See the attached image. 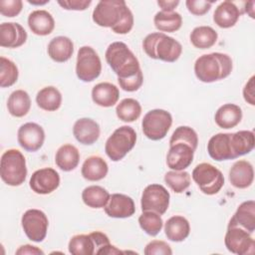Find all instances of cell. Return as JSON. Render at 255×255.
Instances as JSON below:
<instances>
[{
  "mask_svg": "<svg viewBox=\"0 0 255 255\" xmlns=\"http://www.w3.org/2000/svg\"><path fill=\"white\" fill-rule=\"evenodd\" d=\"M93 21L111 28L116 34H128L133 26V16L124 0H102L93 11Z\"/></svg>",
  "mask_w": 255,
  "mask_h": 255,
  "instance_id": "1",
  "label": "cell"
},
{
  "mask_svg": "<svg viewBox=\"0 0 255 255\" xmlns=\"http://www.w3.org/2000/svg\"><path fill=\"white\" fill-rule=\"evenodd\" d=\"M232 71V60L227 54L210 53L196 59L194 73L196 78L203 83H212L225 79Z\"/></svg>",
  "mask_w": 255,
  "mask_h": 255,
  "instance_id": "2",
  "label": "cell"
},
{
  "mask_svg": "<svg viewBox=\"0 0 255 255\" xmlns=\"http://www.w3.org/2000/svg\"><path fill=\"white\" fill-rule=\"evenodd\" d=\"M105 57L109 66L118 76V80L131 78L141 71L137 58L124 42L110 44Z\"/></svg>",
  "mask_w": 255,
  "mask_h": 255,
  "instance_id": "3",
  "label": "cell"
},
{
  "mask_svg": "<svg viewBox=\"0 0 255 255\" xmlns=\"http://www.w3.org/2000/svg\"><path fill=\"white\" fill-rule=\"evenodd\" d=\"M142 49L149 58L168 63L178 60L182 52L178 41L161 32L148 34L142 41Z\"/></svg>",
  "mask_w": 255,
  "mask_h": 255,
  "instance_id": "4",
  "label": "cell"
},
{
  "mask_svg": "<svg viewBox=\"0 0 255 255\" xmlns=\"http://www.w3.org/2000/svg\"><path fill=\"white\" fill-rule=\"evenodd\" d=\"M0 175L10 186L21 185L27 176L26 159L23 153L15 148L7 149L1 156Z\"/></svg>",
  "mask_w": 255,
  "mask_h": 255,
  "instance_id": "5",
  "label": "cell"
},
{
  "mask_svg": "<svg viewBox=\"0 0 255 255\" xmlns=\"http://www.w3.org/2000/svg\"><path fill=\"white\" fill-rule=\"evenodd\" d=\"M135 142V130L129 126H123L109 136L105 144V151L113 161H119L133 148Z\"/></svg>",
  "mask_w": 255,
  "mask_h": 255,
  "instance_id": "6",
  "label": "cell"
},
{
  "mask_svg": "<svg viewBox=\"0 0 255 255\" xmlns=\"http://www.w3.org/2000/svg\"><path fill=\"white\" fill-rule=\"evenodd\" d=\"M191 177L199 189L207 195L218 193L224 185V176L222 172L208 162L197 164L192 170Z\"/></svg>",
  "mask_w": 255,
  "mask_h": 255,
  "instance_id": "7",
  "label": "cell"
},
{
  "mask_svg": "<svg viewBox=\"0 0 255 255\" xmlns=\"http://www.w3.org/2000/svg\"><path fill=\"white\" fill-rule=\"evenodd\" d=\"M172 125V117L165 110L155 109L147 112L141 122L143 134L151 140L162 139Z\"/></svg>",
  "mask_w": 255,
  "mask_h": 255,
  "instance_id": "8",
  "label": "cell"
},
{
  "mask_svg": "<svg viewBox=\"0 0 255 255\" xmlns=\"http://www.w3.org/2000/svg\"><path fill=\"white\" fill-rule=\"evenodd\" d=\"M102 72V63L98 53L90 46L79 49L76 63L77 77L83 82L96 80Z\"/></svg>",
  "mask_w": 255,
  "mask_h": 255,
  "instance_id": "9",
  "label": "cell"
},
{
  "mask_svg": "<svg viewBox=\"0 0 255 255\" xmlns=\"http://www.w3.org/2000/svg\"><path fill=\"white\" fill-rule=\"evenodd\" d=\"M170 194L167 189L157 183L147 185L141 194L140 206L142 211H153L164 214L169 206Z\"/></svg>",
  "mask_w": 255,
  "mask_h": 255,
  "instance_id": "10",
  "label": "cell"
},
{
  "mask_svg": "<svg viewBox=\"0 0 255 255\" xmlns=\"http://www.w3.org/2000/svg\"><path fill=\"white\" fill-rule=\"evenodd\" d=\"M21 223L26 236L34 242H42L49 226L47 215L39 209H28L21 218Z\"/></svg>",
  "mask_w": 255,
  "mask_h": 255,
  "instance_id": "11",
  "label": "cell"
},
{
  "mask_svg": "<svg viewBox=\"0 0 255 255\" xmlns=\"http://www.w3.org/2000/svg\"><path fill=\"white\" fill-rule=\"evenodd\" d=\"M224 243L227 250L233 254L246 255L254 253L255 242L251 233L240 227L228 226Z\"/></svg>",
  "mask_w": 255,
  "mask_h": 255,
  "instance_id": "12",
  "label": "cell"
},
{
  "mask_svg": "<svg viewBox=\"0 0 255 255\" xmlns=\"http://www.w3.org/2000/svg\"><path fill=\"white\" fill-rule=\"evenodd\" d=\"M17 139L21 147L27 151L34 152L42 147L45 140V131L36 123H26L19 128Z\"/></svg>",
  "mask_w": 255,
  "mask_h": 255,
  "instance_id": "13",
  "label": "cell"
},
{
  "mask_svg": "<svg viewBox=\"0 0 255 255\" xmlns=\"http://www.w3.org/2000/svg\"><path fill=\"white\" fill-rule=\"evenodd\" d=\"M29 185L37 194H49L59 187L60 175L54 168L44 167L31 175Z\"/></svg>",
  "mask_w": 255,
  "mask_h": 255,
  "instance_id": "14",
  "label": "cell"
},
{
  "mask_svg": "<svg viewBox=\"0 0 255 255\" xmlns=\"http://www.w3.org/2000/svg\"><path fill=\"white\" fill-rule=\"evenodd\" d=\"M194 149L182 142H176L169 145V150L166 155V164L172 170H184L187 168L194 155Z\"/></svg>",
  "mask_w": 255,
  "mask_h": 255,
  "instance_id": "15",
  "label": "cell"
},
{
  "mask_svg": "<svg viewBox=\"0 0 255 255\" xmlns=\"http://www.w3.org/2000/svg\"><path fill=\"white\" fill-rule=\"evenodd\" d=\"M104 208L107 215L113 218H128L132 216L135 211L133 200L122 193L112 194Z\"/></svg>",
  "mask_w": 255,
  "mask_h": 255,
  "instance_id": "16",
  "label": "cell"
},
{
  "mask_svg": "<svg viewBox=\"0 0 255 255\" xmlns=\"http://www.w3.org/2000/svg\"><path fill=\"white\" fill-rule=\"evenodd\" d=\"M27 40V32L15 22H4L0 25V46L4 48H18Z\"/></svg>",
  "mask_w": 255,
  "mask_h": 255,
  "instance_id": "17",
  "label": "cell"
},
{
  "mask_svg": "<svg viewBox=\"0 0 255 255\" xmlns=\"http://www.w3.org/2000/svg\"><path fill=\"white\" fill-rule=\"evenodd\" d=\"M230 132H219L210 137L207 143V151L211 158L216 161L234 159L231 143Z\"/></svg>",
  "mask_w": 255,
  "mask_h": 255,
  "instance_id": "18",
  "label": "cell"
},
{
  "mask_svg": "<svg viewBox=\"0 0 255 255\" xmlns=\"http://www.w3.org/2000/svg\"><path fill=\"white\" fill-rule=\"evenodd\" d=\"M99 124L89 118H82L77 120L73 127V133L75 138L82 144L90 145L95 143L100 136Z\"/></svg>",
  "mask_w": 255,
  "mask_h": 255,
  "instance_id": "19",
  "label": "cell"
},
{
  "mask_svg": "<svg viewBox=\"0 0 255 255\" xmlns=\"http://www.w3.org/2000/svg\"><path fill=\"white\" fill-rule=\"evenodd\" d=\"M228 226L240 227L249 233L255 230V202L254 200H247L242 202L234 215L231 217Z\"/></svg>",
  "mask_w": 255,
  "mask_h": 255,
  "instance_id": "20",
  "label": "cell"
},
{
  "mask_svg": "<svg viewBox=\"0 0 255 255\" xmlns=\"http://www.w3.org/2000/svg\"><path fill=\"white\" fill-rule=\"evenodd\" d=\"M254 179V170L252 164L245 159L237 160L229 170V181L236 188L249 187Z\"/></svg>",
  "mask_w": 255,
  "mask_h": 255,
  "instance_id": "21",
  "label": "cell"
},
{
  "mask_svg": "<svg viewBox=\"0 0 255 255\" xmlns=\"http://www.w3.org/2000/svg\"><path fill=\"white\" fill-rule=\"evenodd\" d=\"M240 15L239 8L233 2L223 1L216 7L213 13V21L218 27L227 29L237 23Z\"/></svg>",
  "mask_w": 255,
  "mask_h": 255,
  "instance_id": "22",
  "label": "cell"
},
{
  "mask_svg": "<svg viewBox=\"0 0 255 255\" xmlns=\"http://www.w3.org/2000/svg\"><path fill=\"white\" fill-rule=\"evenodd\" d=\"M120 98V91L117 86L112 83L104 82L97 84L92 90L93 102L104 108L115 106Z\"/></svg>",
  "mask_w": 255,
  "mask_h": 255,
  "instance_id": "23",
  "label": "cell"
},
{
  "mask_svg": "<svg viewBox=\"0 0 255 255\" xmlns=\"http://www.w3.org/2000/svg\"><path fill=\"white\" fill-rule=\"evenodd\" d=\"M28 26L38 36H47L55 28V21L51 13L46 10H35L29 14Z\"/></svg>",
  "mask_w": 255,
  "mask_h": 255,
  "instance_id": "24",
  "label": "cell"
},
{
  "mask_svg": "<svg viewBox=\"0 0 255 255\" xmlns=\"http://www.w3.org/2000/svg\"><path fill=\"white\" fill-rule=\"evenodd\" d=\"M47 51L49 57L53 61L57 63H64L72 57L74 52V44L70 38L58 36L50 41Z\"/></svg>",
  "mask_w": 255,
  "mask_h": 255,
  "instance_id": "25",
  "label": "cell"
},
{
  "mask_svg": "<svg viewBox=\"0 0 255 255\" xmlns=\"http://www.w3.org/2000/svg\"><path fill=\"white\" fill-rule=\"evenodd\" d=\"M242 120V110L234 104H225L221 106L215 113L214 121L221 128H232L236 127Z\"/></svg>",
  "mask_w": 255,
  "mask_h": 255,
  "instance_id": "26",
  "label": "cell"
},
{
  "mask_svg": "<svg viewBox=\"0 0 255 255\" xmlns=\"http://www.w3.org/2000/svg\"><path fill=\"white\" fill-rule=\"evenodd\" d=\"M109 166L106 160L99 155L89 156L82 165V175L89 181H99L106 177Z\"/></svg>",
  "mask_w": 255,
  "mask_h": 255,
  "instance_id": "27",
  "label": "cell"
},
{
  "mask_svg": "<svg viewBox=\"0 0 255 255\" xmlns=\"http://www.w3.org/2000/svg\"><path fill=\"white\" fill-rule=\"evenodd\" d=\"M164 232L170 241L181 242L186 239L190 232L188 220L180 215H175L168 218L164 224Z\"/></svg>",
  "mask_w": 255,
  "mask_h": 255,
  "instance_id": "28",
  "label": "cell"
},
{
  "mask_svg": "<svg viewBox=\"0 0 255 255\" xmlns=\"http://www.w3.org/2000/svg\"><path fill=\"white\" fill-rule=\"evenodd\" d=\"M231 149L234 158L249 153L255 145L254 132L251 130H239L230 134Z\"/></svg>",
  "mask_w": 255,
  "mask_h": 255,
  "instance_id": "29",
  "label": "cell"
},
{
  "mask_svg": "<svg viewBox=\"0 0 255 255\" xmlns=\"http://www.w3.org/2000/svg\"><path fill=\"white\" fill-rule=\"evenodd\" d=\"M80 161V152L78 148L70 143L60 146L55 155V162L57 166L64 171H71L75 169Z\"/></svg>",
  "mask_w": 255,
  "mask_h": 255,
  "instance_id": "30",
  "label": "cell"
},
{
  "mask_svg": "<svg viewBox=\"0 0 255 255\" xmlns=\"http://www.w3.org/2000/svg\"><path fill=\"white\" fill-rule=\"evenodd\" d=\"M31 108V100L24 90L14 91L8 98L7 109L11 116L22 118L28 114Z\"/></svg>",
  "mask_w": 255,
  "mask_h": 255,
  "instance_id": "31",
  "label": "cell"
},
{
  "mask_svg": "<svg viewBox=\"0 0 255 255\" xmlns=\"http://www.w3.org/2000/svg\"><path fill=\"white\" fill-rule=\"evenodd\" d=\"M36 103L40 109L48 112H54L61 107L62 95L57 88L48 86L37 93Z\"/></svg>",
  "mask_w": 255,
  "mask_h": 255,
  "instance_id": "32",
  "label": "cell"
},
{
  "mask_svg": "<svg viewBox=\"0 0 255 255\" xmlns=\"http://www.w3.org/2000/svg\"><path fill=\"white\" fill-rule=\"evenodd\" d=\"M217 32L210 26L195 27L190 33V42L197 49H209L217 41Z\"/></svg>",
  "mask_w": 255,
  "mask_h": 255,
  "instance_id": "33",
  "label": "cell"
},
{
  "mask_svg": "<svg viewBox=\"0 0 255 255\" xmlns=\"http://www.w3.org/2000/svg\"><path fill=\"white\" fill-rule=\"evenodd\" d=\"M110 196L109 191L100 185H90L82 192L83 202L92 208H104Z\"/></svg>",
  "mask_w": 255,
  "mask_h": 255,
  "instance_id": "34",
  "label": "cell"
},
{
  "mask_svg": "<svg viewBox=\"0 0 255 255\" xmlns=\"http://www.w3.org/2000/svg\"><path fill=\"white\" fill-rule=\"evenodd\" d=\"M155 28L162 32H175L180 29L182 25V17L177 12L159 11L153 18Z\"/></svg>",
  "mask_w": 255,
  "mask_h": 255,
  "instance_id": "35",
  "label": "cell"
},
{
  "mask_svg": "<svg viewBox=\"0 0 255 255\" xmlns=\"http://www.w3.org/2000/svg\"><path fill=\"white\" fill-rule=\"evenodd\" d=\"M68 249L73 255H93L96 253V244L90 234H78L70 239Z\"/></svg>",
  "mask_w": 255,
  "mask_h": 255,
  "instance_id": "36",
  "label": "cell"
},
{
  "mask_svg": "<svg viewBox=\"0 0 255 255\" xmlns=\"http://www.w3.org/2000/svg\"><path fill=\"white\" fill-rule=\"evenodd\" d=\"M118 118L125 123H132L136 121L141 114L140 104L131 98L124 99L116 108Z\"/></svg>",
  "mask_w": 255,
  "mask_h": 255,
  "instance_id": "37",
  "label": "cell"
},
{
  "mask_svg": "<svg viewBox=\"0 0 255 255\" xmlns=\"http://www.w3.org/2000/svg\"><path fill=\"white\" fill-rule=\"evenodd\" d=\"M138 223L140 228L150 236L157 235L163 226L160 214L153 211H142L138 217Z\"/></svg>",
  "mask_w": 255,
  "mask_h": 255,
  "instance_id": "38",
  "label": "cell"
},
{
  "mask_svg": "<svg viewBox=\"0 0 255 255\" xmlns=\"http://www.w3.org/2000/svg\"><path fill=\"white\" fill-rule=\"evenodd\" d=\"M165 183L175 192L181 193L190 185V174L184 170H170L164 175Z\"/></svg>",
  "mask_w": 255,
  "mask_h": 255,
  "instance_id": "39",
  "label": "cell"
},
{
  "mask_svg": "<svg viewBox=\"0 0 255 255\" xmlns=\"http://www.w3.org/2000/svg\"><path fill=\"white\" fill-rule=\"evenodd\" d=\"M19 72L16 64L11 60L0 57V86L7 88L13 86L18 80Z\"/></svg>",
  "mask_w": 255,
  "mask_h": 255,
  "instance_id": "40",
  "label": "cell"
},
{
  "mask_svg": "<svg viewBox=\"0 0 255 255\" xmlns=\"http://www.w3.org/2000/svg\"><path fill=\"white\" fill-rule=\"evenodd\" d=\"M176 142H182L190 145L194 150L197 147L198 144V136L196 131L191 128L190 127L186 126H180L175 128L173 131L170 139H169V145L176 143Z\"/></svg>",
  "mask_w": 255,
  "mask_h": 255,
  "instance_id": "41",
  "label": "cell"
},
{
  "mask_svg": "<svg viewBox=\"0 0 255 255\" xmlns=\"http://www.w3.org/2000/svg\"><path fill=\"white\" fill-rule=\"evenodd\" d=\"M145 255H171L172 250L170 246L161 240H152L144 248Z\"/></svg>",
  "mask_w": 255,
  "mask_h": 255,
  "instance_id": "42",
  "label": "cell"
},
{
  "mask_svg": "<svg viewBox=\"0 0 255 255\" xmlns=\"http://www.w3.org/2000/svg\"><path fill=\"white\" fill-rule=\"evenodd\" d=\"M23 8V2L21 0H1L0 1V13L5 17L17 16Z\"/></svg>",
  "mask_w": 255,
  "mask_h": 255,
  "instance_id": "43",
  "label": "cell"
},
{
  "mask_svg": "<svg viewBox=\"0 0 255 255\" xmlns=\"http://www.w3.org/2000/svg\"><path fill=\"white\" fill-rule=\"evenodd\" d=\"M212 3L213 2L203 0H187L185 2V5L187 7V10L191 14L196 16H202L210 10Z\"/></svg>",
  "mask_w": 255,
  "mask_h": 255,
  "instance_id": "44",
  "label": "cell"
},
{
  "mask_svg": "<svg viewBox=\"0 0 255 255\" xmlns=\"http://www.w3.org/2000/svg\"><path fill=\"white\" fill-rule=\"evenodd\" d=\"M120 87L127 92H135L137 91L142 83H143V75L142 72L140 71L138 74H136L135 76L128 78V79H125V80H118Z\"/></svg>",
  "mask_w": 255,
  "mask_h": 255,
  "instance_id": "45",
  "label": "cell"
},
{
  "mask_svg": "<svg viewBox=\"0 0 255 255\" xmlns=\"http://www.w3.org/2000/svg\"><path fill=\"white\" fill-rule=\"evenodd\" d=\"M91 0H59L58 4L66 10H76V11H83L86 10L90 5Z\"/></svg>",
  "mask_w": 255,
  "mask_h": 255,
  "instance_id": "46",
  "label": "cell"
},
{
  "mask_svg": "<svg viewBox=\"0 0 255 255\" xmlns=\"http://www.w3.org/2000/svg\"><path fill=\"white\" fill-rule=\"evenodd\" d=\"M254 79L255 77L252 76L249 81L246 83L243 89V97L245 102L250 104L251 106L255 105V92H254Z\"/></svg>",
  "mask_w": 255,
  "mask_h": 255,
  "instance_id": "47",
  "label": "cell"
},
{
  "mask_svg": "<svg viewBox=\"0 0 255 255\" xmlns=\"http://www.w3.org/2000/svg\"><path fill=\"white\" fill-rule=\"evenodd\" d=\"M17 255H26V254H29V255H39V254H44V251H42L40 248L36 247V246H32V245H29V244H25V245H22L20 246L16 252H15Z\"/></svg>",
  "mask_w": 255,
  "mask_h": 255,
  "instance_id": "48",
  "label": "cell"
},
{
  "mask_svg": "<svg viewBox=\"0 0 255 255\" xmlns=\"http://www.w3.org/2000/svg\"><path fill=\"white\" fill-rule=\"evenodd\" d=\"M178 4H179L178 0H173V1L159 0V1H157V5L161 8V11H165V12H172Z\"/></svg>",
  "mask_w": 255,
  "mask_h": 255,
  "instance_id": "49",
  "label": "cell"
},
{
  "mask_svg": "<svg viewBox=\"0 0 255 255\" xmlns=\"http://www.w3.org/2000/svg\"><path fill=\"white\" fill-rule=\"evenodd\" d=\"M121 253H124L123 251H121L120 249H118L116 246L112 245L111 243L108 244L106 247H104L100 252L99 254H107V255H113V254H121Z\"/></svg>",
  "mask_w": 255,
  "mask_h": 255,
  "instance_id": "50",
  "label": "cell"
},
{
  "mask_svg": "<svg viewBox=\"0 0 255 255\" xmlns=\"http://www.w3.org/2000/svg\"><path fill=\"white\" fill-rule=\"evenodd\" d=\"M254 1H250V2H247L246 3V8H245V12L251 17V18H254Z\"/></svg>",
  "mask_w": 255,
  "mask_h": 255,
  "instance_id": "51",
  "label": "cell"
},
{
  "mask_svg": "<svg viewBox=\"0 0 255 255\" xmlns=\"http://www.w3.org/2000/svg\"><path fill=\"white\" fill-rule=\"evenodd\" d=\"M28 2L30 4H33V5H44V4L48 3L49 0H45V1H31V0H28Z\"/></svg>",
  "mask_w": 255,
  "mask_h": 255,
  "instance_id": "52",
  "label": "cell"
}]
</instances>
